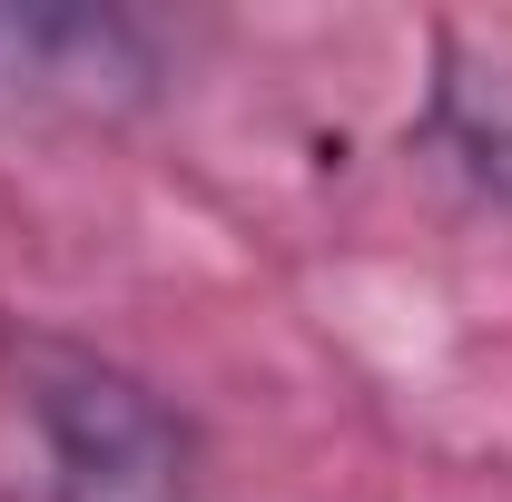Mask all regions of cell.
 Listing matches in <instances>:
<instances>
[{
	"mask_svg": "<svg viewBox=\"0 0 512 502\" xmlns=\"http://www.w3.org/2000/svg\"><path fill=\"white\" fill-rule=\"evenodd\" d=\"M424 138H434L483 197H503V207H512V69L503 60L473 69V60H463V40H444V79H434Z\"/></svg>",
	"mask_w": 512,
	"mask_h": 502,
	"instance_id": "7a4b0ae2",
	"label": "cell"
},
{
	"mask_svg": "<svg viewBox=\"0 0 512 502\" xmlns=\"http://www.w3.org/2000/svg\"><path fill=\"white\" fill-rule=\"evenodd\" d=\"M20 404L50 453V502H197V443L138 375L79 345H30Z\"/></svg>",
	"mask_w": 512,
	"mask_h": 502,
	"instance_id": "6da1fadb",
	"label": "cell"
}]
</instances>
